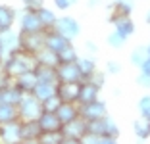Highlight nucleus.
Segmentation results:
<instances>
[{
  "label": "nucleus",
  "instance_id": "obj_4",
  "mask_svg": "<svg viewBox=\"0 0 150 144\" xmlns=\"http://www.w3.org/2000/svg\"><path fill=\"white\" fill-rule=\"evenodd\" d=\"M37 31H44L39 12L33 8H23L19 16V33H37Z\"/></svg>",
  "mask_w": 150,
  "mask_h": 144
},
{
  "label": "nucleus",
  "instance_id": "obj_47",
  "mask_svg": "<svg viewBox=\"0 0 150 144\" xmlns=\"http://www.w3.org/2000/svg\"><path fill=\"white\" fill-rule=\"evenodd\" d=\"M0 69H2V64H0Z\"/></svg>",
  "mask_w": 150,
  "mask_h": 144
},
{
  "label": "nucleus",
  "instance_id": "obj_31",
  "mask_svg": "<svg viewBox=\"0 0 150 144\" xmlns=\"http://www.w3.org/2000/svg\"><path fill=\"white\" fill-rule=\"evenodd\" d=\"M64 142V135L62 131H48L42 133L39 138V144H62Z\"/></svg>",
  "mask_w": 150,
  "mask_h": 144
},
{
  "label": "nucleus",
  "instance_id": "obj_32",
  "mask_svg": "<svg viewBox=\"0 0 150 144\" xmlns=\"http://www.w3.org/2000/svg\"><path fill=\"white\" fill-rule=\"evenodd\" d=\"M146 58H148V46H137L131 52V64L137 66V67H141L142 61H144Z\"/></svg>",
  "mask_w": 150,
  "mask_h": 144
},
{
  "label": "nucleus",
  "instance_id": "obj_1",
  "mask_svg": "<svg viewBox=\"0 0 150 144\" xmlns=\"http://www.w3.org/2000/svg\"><path fill=\"white\" fill-rule=\"evenodd\" d=\"M2 64V69H6L12 77H18V75L25 73V71H31L37 67V56L31 52H27L23 48H16L12 52H6L4 58L0 60Z\"/></svg>",
  "mask_w": 150,
  "mask_h": 144
},
{
  "label": "nucleus",
  "instance_id": "obj_20",
  "mask_svg": "<svg viewBox=\"0 0 150 144\" xmlns=\"http://www.w3.org/2000/svg\"><path fill=\"white\" fill-rule=\"evenodd\" d=\"M56 90H58V83H50V81H39V83H37V87L33 88L31 94L37 96V98L42 102L44 98H48V96L56 94Z\"/></svg>",
  "mask_w": 150,
  "mask_h": 144
},
{
  "label": "nucleus",
  "instance_id": "obj_26",
  "mask_svg": "<svg viewBox=\"0 0 150 144\" xmlns=\"http://www.w3.org/2000/svg\"><path fill=\"white\" fill-rule=\"evenodd\" d=\"M35 73L39 77V81H50V83H58V75H56V67L52 66H44V64H37Z\"/></svg>",
  "mask_w": 150,
  "mask_h": 144
},
{
  "label": "nucleus",
  "instance_id": "obj_46",
  "mask_svg": "<svg viewBox=\"0 0 150 144\" xmlns=\"http://www.w3.org/2000/svg\"><path fill=\"white\" fill-rule=\"evenodd\" d=\"M148 56H150V44H148Z\"/></svg>",
  "mask_w": 150,
  "mask_h": 144
},
{
  "label": "nucleus",
  "instance_id": "obj_21",
  "mask_svg": "<svg viewBox=\"0 0 150 144\" xmlns=\"http://www.w3.org/2000/svg\"><path fill=\"white\" fill-rule=\"evenodd\" d=\"M77 66H79V69H81L83 81H85V79H88L94 71L98 69L96 60H94V56H91V54H88V56H79V58H77Z\"/></svg>",
  "mask_w": 150,
  "mask_h": 144
},
{
  "label": "nucleus",
  "instance_id": "obj_38",
  "mask_svg": "<svg viewBox=\"0 0 150 144\" xmlns=\"http://www.w3.org/2000/svg\"><path fill=\"white\" fill-rule=\"evenodd\" d=\"M119 71H121V64H119V61H115V60H108L106 61V73L117 75Z\"/></svg>",
  "mask_w": 150,
  "mask_h": 144
},
{
  "label": "nucleus",
  "instance_id": "obj_17",
  "mask_svg": "<svg viewBox=\"0 0 150 144\" xmlns=\"http://www.w3.org/2000/svg\"><path fill=\"white\" fill-rule=\"evenodd\" d=\"M18 19V12L12 6L0 4V31H8L13 29V23Z\"/></svg>",
  "mask_w": 150,
  "mask_h": 144
},
{
  "label": "nucleus",
  "instance_id": "obj_41",
  "mask_svg": "<svg viewBox=\"0 0 150 144\" xmlns=\"http://www.w3.org/2000/svg\"><path fill=\"white\" fill-rule=\"evenodd\" d=\"M85 50H87L91 56H96L98 54V46H96V42H93V40H87V42H85Z\"/></svg>",
  "mask_w": 150,
  "mask_h": 144
},
{
  "label": "nucleus",
  "instance_id": "obj_22",
  "mask_svg": "<svg viewBox=\"0 0 150 144\" xmlns=\"http://www.w3.org/2000/svg\"><path fill=\"white\" fill-rule=\"evenodd\" d=\"M0 39H2V44H4L6 52H12L16 48H19V31H0Z\"/></svg>",
  "mask_w": 150,
  "mask_h": 144
},
{
  "label": "nucleus",
  "instance_id": "obj_44",
  "mask_svg": "<svg viewBox=\"0 0 150 144\" xmlns=\"http://www.w3.org/2000/svg\"><path fill=\"white\" fill-rule=\"evenodd\" d=\"M100 4V0H88V6H91V8H94V6H98Z\"/></svg>",
  "mask_w": 150,
  "mask_h": 144
},
{
  "label": "nucleus",
  "instance_id": "obj_28",
  "mask_svg": "<svg viewBox=\"0 0 150 144\" xmlns=\"http://www.w3.org/2000/svg\"><path fill=\"white\" fill-rule=\"evenodd\" d=\"M13 119H19L18 106L2 102V104H0V123H8V121H13Z\"/></svg>",
  "mask_w": 150,
  "mask_h": 144
},
{
  "label": "nucleus",
  "instance_id": "obj_25",
  "mask_svg": "<svg viewBox=\"0 0 150 144\" xmlns=\"http://www.w3.org/2000/svg\"><path fill=\"white\" fill-rule=\"evenodd\" d=\"M23 96H25V92L19 90V88L16 87V85H12V87H8V88H4V90H2V102L18 106L19 102H21Z\"/></svg>",
  "mask_w": 150,
  "mask_h": 144
},
{
  "label": "nucleus",
  "instance_id": "obj_33",
  "mask_svg": "<svg viewBox=\"0 0 150 144\" xmlns=\"http://www.w3.org/2000/svg\"><path fill=\"white\" fill-rule=\"evenodd\" d=\"M40 104H42V112H52V114H56L58 108L62 106V100H60L58 94H52V96H48V98H44Z\"/></svg>",
  "mask_w": 150,
  "mask_h": 144
},
{
  "label": "nucleus",
  "instance_id": "obj_27",
  "mask_svg": "<svg viewBox=\"0 0 150 144\" xmlns=\"http://www.w3.org/2000/svg\"><path fill=\"white\" fill-rule=\"evenodd\" d=\"M37 61L39 64H44V66H52V67H58L60 64V58H58V52L50 50V48L44 46L39 54H37Z\"/></svg>",
  "mask_w": 150,
  "mask_h": 144
},
{
  "label": "nucleus",
  "instance_id": "obj_40",
  "mask_svg": "<svg viewBox=\"0 0 150 144\" xmlns=\"http://www.w3.org/2000/svg\"><path fill=\"white\" fill-rule=\"evenodd\" d=\"M25 8H33V10H39L40 6H44V0H21Z\"/></svg>",
  "mask_w": 150,
  "mask_h": 144
},
{
  "label": "nucleus",
  "instance_id": "obj_19",
  "mask_svg": "<svg viewBox=\"0 0 150 144\" xmlns=\"http://www.w3.org/2000/svg\"><path fill=\"white\" fill-rule=\"evenodd\" d=\"M133 133L139 140H148L150 138V117L146 115H139L135 121H133Z\"/></svg>",
  "mask_w": 150,
  "mask_h": 144
},
{
  "label": "nucleus",
  "instance_id": "obj_39",
  "mask_svg": "<svg viewBox=\"0 0 150 144\" xmlns=\"http://www.w3.org/2000/svg\"><path fill=\"white\" fill-rule=\"evenodd\" d=\"M137 85H139V87H142V88H150V75L141 73V71H139V75H137Z\"/></svg>",
  "mask_w": 150,
  "mask_h": 144
},
{
  "label": "nucleus",
  "instance_id": "obj_37",
  "mask_svg": "<svg viewBox=\"0 0 150 144\" xmlns=\"http://www.w3.org/2000/svg\"><path fill=\"white\" fill-rule=\"evenodd\" d=\"M79 2V0H52V4L56 10H60V12H66V10H69L71 6H75Z\"/></svg>",
  "mask_w": 150,
  "mask_h": 144
},
{
  "label": "nucleus",
  "instance_id": "obj_11",
  "mask_svg": "<svg viewBox=\"0 0 150 144\" xmlns=\"http://www.w3.org/2000/svg\"><path fill=\"white\" fill-rule=\"evenodd\" d=\"M73 40L67 39L66 35H62L58 29H48L44 31V46L50 48V50H54V52H62L64 48L67 46V44H71Z\"/></svg>",
  "mask_w": 150,
  "mask_h": 144
},
{
  "label": "nucleus",
  "instance_id": "obj_35",
  "mask_svg": "<svg viewBox=\"0 0 150 144\" xmlns=\"http://www.w3.org/2000/svg\"><path fill=\"white\" fill-rule=\"evenodd\" d=\"M85 81H91L93 85H96V87H100V88H102L104 85H106V71L96 69V71H94V73L91 75L88 79H85Z\"/></svg>",
  "mask_w": 150,
  "mask_h": 144
},
{
  "label": "nucleus",
  "instance_id": "obj_29",
  "mask_svg": "<svg viewBox=\"0 0 150 144\" xmlns=\"http://www.w3.org/2000/svg\"><path fill=\"white\" fill-rule=\"evenodd\" d=\"M58 58H60V64H67V61H77V58H79V52H77V48H75V44H67L66 48H64L62 52H58Z\"/></svg>",
  "mask_w": 150,
  "mask_h": 144
},
{
  "label": "nucleus",
  "instance_id": "obj_36",
  "mask_svg": "<svg viewBox=\"0 0 150 144\" xmlns=\"http://www.w3.org/2000/svg\"><path fill=\"white\" fill-rule=\"evenodd\" d=\"M139 114L150 117V94L141 96V100H139Z\"/></svg>",
  "mask_w": 150,
  "mask_h": 144
},
{
  "label": "nucleus",
  "instance_id": "obj_23",
  "mask_svg": "<svg viewBox=\"0 0 150 144\" xmlns=\"http://www.w3.org/2000/svg\"><path fill=\"white\" fill-rule=\"evenodd\" d=\"M37 12H39V18H40V21H42V25H44V31L54 29V27H56L58 13L54 12L52 8H48V6H40Z\"/></svg>",
  "mask_w": 150,
  "mask_h": 144
},
{
  "label": "nucleus",
  "instance_id": "obj_8",
  "mask_svg": "<svg viewBox=\"0 0 150 144\" xmlns=\"http://www.w3.org/2000/svg\"><path fill=\"white\" fill-rule=\"evenodd\" d=\"M54 29H58L62 35H66L71 40H75L81 35V23L75 18H71V16H58V21Z\"/></svg>",
  "mask_w": 150,
  "mask_h": 144
},
{
  "label": "nucleus",
  "instance_id": "obj_12",
  "mask_svg": "<svg viewBox=\"0 0 150 144\" xmlns=\"http://www.w3.org/2000/svg\"><path fill=\"white\" fill-rule=\"evenodd\" d=\"M19 135H21V119L0 123V142H6V144L19 142Z\"/></svg>",
  "mask_w": 150,
  "mask_h": 144
},
{
  "label": "nucleus",
  "instance_id": "obj_24",
  "mask_svg": "<svg viewBox=\"0 0 150 144\" xmlns=\"http://www.w3.org/2000/svg\"><path fill=\"white\" fill-rule=\"evenodd\" d=\"M108 117V115H106ZM106 117H100V119H91V121H87V135L91 136H96L98 140H100V136L106 135Z\"/></svg>",
  "mask_w": 150,
  "mask_h": 144
},
{
  "label": "nucleus",
  "instance_id": "obj_43",
  "mask_svg": "<svg viewBox=\"0 0 150 144\" xmlns=\"http://www.w3.org/2000/svg\"><path fill=\"white\" fill-rule=\"evenodd\" d=\"M4 54H6V50H4V44H2V39H0V60L4 58Z\"/></svg>",
  "mask_w": 150,
  "mask_h": 144
},
{
  "label": "nucleus",
  "instance_id": "obj_3",
  "mask_svg": "<svg viewBox=\"0 0 150 144\" xmlns=\"http://www.w3.org/2000/svg\"><path fill=\"white\" fill-rule=\"evenodd\" d=\"M42 114V104L37 96H33L31 92L25 94L21 98V102L18 104V115L21 121H31V119H39Z\"/></svg>",
  "mask_w": 150,
  "mask_h": 144
},
{
  "label": "nucleus",
  "instance_id": "obj_7",
  "mask_svg": "<svg viewBox=\"0 0 150 144\" xmlns=\"http://www.w3.org/2000/svg\"><path fill=\"white\" fill-rule=\"evenodd\" d=\"M81 83L83 81H69V83H58L56 94L60 96L62 102H71V104H79L81 96Z\"/></svg>",
  "mask_w": 150,
  "mask_h": 144
},
{
  "label": "nucleus",
  "instance_id": "obj_15",
  "mask_svg": "<svg viewBox=\"0 0 150 144\" xmlns=\"http://www.w3.org/2000/svg\"><path fill=\"white\" fill-rule=\"evenodd\" d=\"M39 125L42 129V133L48 131H62V121L58 117V114H52V112H42L39 117Z\"/></svg>",
  "mask_w": 150,
  "mask_h": 144
},
{
  "label": "nucleus",
  "instance_id": "obj_45",
  "mask_svg": "<svg viewBox=\"0 0 150 144\" xmlns=\"http://www.w3.org/2000/svg\"><path fill=\"white\" fill-rule=\"evenodd\" d=\"M144 19H146V23L150 25V10H148V13H146V18H144Z\"/></svg>",
  "mask_w": 150,
  "mask_h": 144
},
{
  "label": "nucleus",
  "instance_id": "obj_2",
  "mask_svg": "<svg viewBox=\"0 0 150 144\" xmlns=\"http://www.w3.org/2000/svg\"><path fill=\"white\" fill-rule=\"evenodd\" d=\"M62 135H64V142L62 144H79L83 142V136L87 135V121L83 117H77L69 123L62 125Z\"/></svg>",
  "mask_w": 150,
  "mask_h": 144
},
{
  "label": "nucleus",
  "instance_id": "obj_42",
  "mask_svg": "<svg viewBox=\"0 0 150 144\" xmlns=\"http://www.w3.org/2000/svg\"><path fill=\"white\" fill-rule=\"evenodd\" d=\"M139 71H141V73H146V75H150V56L146 58L144 61H142V66L139 67Z\"/></svg>",
  "mask_w": 150,
  "mask_h": 144
},
{
  "label": "nucleus",
  "instance_id": "obj_16",
  "mask_svg": "<svg viewBox=\"0 0 150 144\" xmlns=\"http://www.w3.org/2000/svg\"><path fill=\"white\" fill-rule=\"evenodd\" d=\"M100 87L93 85L91 81H83L81 83V96H79V104H88L100 98Z\"/></svg>",
  "mask_w": 150,
  "mask_h": 144
},
{
  "label": "nucleus",
  "instance_id": "obj_5",
  "mask_svg": "<svg viewBox=\"0 0 150 144\" xmlns=\"http://www.w3.org/2000/svg\"><path fill=\"white\" fill-rule=\"evenodd\" d=\"M19 48L27 50L31 54H39L44 48V31L37 33H19Z\"/></svg>",
  "mask_w": 150,
  "mask_h": 144
},
{
  "label": "nucleus",
  "instance_id": "obj_9",
  "mask_svg": "<svg viewBox=\"0 0 150 144\" xmlns=\"http://www.w3.org/2000/svg\"><path fill=\"white\" fill-rule=\"evenodd\" d=\"M110 23L114 25L115 31H119V33L125 35L127 39L135 33V21H133V18H131V16H127V13H119V12H115V10H112Z\"/></svg>",
  "mask_w": 150,
  "mask_h": 144
},
{
  "label": "nucleus",
  "instance_id": "obj_34",
  "mask_svg": "<svg viewBox=\"0 0 150 144\" xmlns=\"http://www.w3.org/2000/svg\"><path fill=\"white\" fill-rule=\"evenodd\" d=\"M106 136H112V138H115L117 140L119 138V135H121V131H119V127H117V123L114 121V119L110 117V115H108L106 117Z\"/></svg>",
  "mask_w": 150,
  "mask_h": 144
},
{
  "label": "nucleus",
  "instance_id": "obj_18",
  "mask_svg": "<svg viewBox=\"0 0 150 144\" xmlns=\"http://www.w3.org/2000/svg\"><path fill=\"white\" fill-rule=\"evenodd\" d=\"M58 117H60V121L64 123H69L73 121V119L79 117V104H71V102H62V106L58 108Z\"/></svg>",
  "mask_w": 150,
  "mask_h": 144
},
{
  "label": "nucleus",
  "instance_id": "obj_14",
  "mask_svg": "<svg viewBox=\"0 0 150 144\" xmlns=\"http://www.w3.org/2000/svg\"><path fill=\"white\" fill-rule=\"evenodd\" d=\"M37 83H39V77H37L35 69L25 71V73L18 75V77H13V85H16V87H18L19 90H23L25 94L33 92V88L37 87Z\"/></svg>",
  "mask_w": 150,
  "mask_h": 144
},
{
  "label": "nucleus",
  "instance_id": "obj_13",
  "mask_svg": "<svg viewBox=\"0 0 150 144\" xmlns=\"http://www.w3.org/2000/svg\"><path fill=\"white\" fill-rule=\"evenodd\" d=\"M42 129L39 125V119H31V121H21V135H19V142L33 144L39 142Z\"/></svg>",
  "mask_w": 150,
  "mask_h": 144
},
{
  "label": "nucleus",
  "instance_id": "obj_10",
  "mask_svg": "<svg viewBox=\"0 0 150 144\" xmlns=\"http://www.w3.org/2000/svg\"><path fill=\"white\" fill-rule=\"evenodd\" d=\"M58 83H69V81H83L81 69L77 61H67V64H58L56 67Z\"/></svg>",
  "mask_w": 150,
  "mask_h": 144
},
{
  "label": "nucleus",
  "instance_id": "obj_6",
  "mask_svg": "<svg viewBox=\"0 0 150 144\" xmlns=\"http://www.w3.org/2000/svg\"><path fill=\"white\" fill-rule=\"evenodd\" d=\"M79 115L85 121L106 117L108 115V106H106V102H102L100 98L94 100V102H88V104H79Z\"/></svg>",
  "mask_w": 150,
  "mask_h": 144
},
{
  "label": "nucleus",
  "instance_id": "obj_30",
  "mask_svg": "<svg viewBox=\"0 0 150 144\" xmlns=\"http://www.w3.org/2000/svg\"><path fill=\"white\" fill-rule=\"evenodd\" d=\"M106 42H108V46H110V48H114V50H119V48H123V46H125V42H127V37L121 35L119 31L114 29L110 35H108Z\"/></svg>",
  "mask_w": 150,
  "mask_h": 144
}]
</instances>
